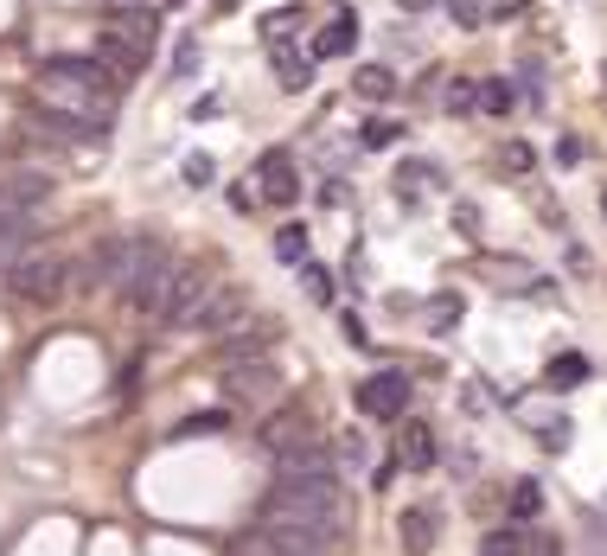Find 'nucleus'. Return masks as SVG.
<instances>
[{"label": "nucleus", "mask_w": 607, "mask_h": 556, "mask_svg": "<svg viewBox=\"0 0 607 556\" xmlns=\"http://www.w3.org/2000/svg\"><path fill=\"white\" fill-rule=\"evenodd\" d=\"M531 160H537V153L525 148V141H506V167H511V173H531Z\"/></svg>", "instance_id": "obj_26"}, {"label": "nucleus", "mask_w": 607, "mask_h": 556, "mask_svg": "<svg viewBox=\"0 0 607 556\" xmlns=\"http://www.w3.org/2000/svg\"><path fill=\"white\" fill-rule=\"evenodd\" d=\"M397 135H404V128L390 122V116H371V122L358 128V141H365V148H397Z\"/></svg>", "instance_id": "obj_17"}, {"label": "nucleus", "mask_w": 607, "mask_h": 556, "mask_svg": "<svg viewBox=\"0 0 607 556\" xmlns=\"http://www.w3.org/2000/svg\"><path fill=\"white\" fill-rule=\"evenodd\" d=\"M480 102L492 109V116H506V109H511V83H486V90H480Z\"/></svg>", "instance_id": "obj_24"}, {"label": "nucleus", "mask_w": 607, "mask_h": 556, "mask_svg": "<svg viewBox=\"0 0 607 556\" xmlns=\"http://www.w3.org/2000/svg\"><path fill=\"white\" fill-rule=\"evenodd\" d=\"M397 537H404V550H409V556H422V550L435 544V512L409 506L404 518H397Z\"/></svg>", "instance_id": "obj_13"}, {"label": "nucleus", "mask_w": 607, "mask_h": 556, "mask_svg": "<svg viewBox=\"0 0 607 556\" xmlns=\"http://www.w3.org/2000/svg\"><path fill=\"white\" fill-rule=\"evenodd\" d=\"M211 288H218V281L205 276L199 262H173V269H167V288H160V307H153V320H167V327H192V314L205 307Z\"/></svg>", "instance_id": "obj_1"}, {"label": "nucleus", "mask_w": 607, "mask_h": 556, "mask_svg": "<svg viewBox=\"0 0 607 556\" xmlns=\"http://www.w3.org/2000/svg\"><path fill=\"white\" fill-rule=\"evenodd\" d=\"M250 556H281V550H269V544H250Z\"/></svg>", "instance_id": "obj_32"}, {"label": "nucleus", "mask_w": 607, "mask_h": 556, "mask_svg": "<svg viewBox=\"0 0 607 556\" xmlns=\"http://www.w3.org/2000/svg\"><path fill=\"white\" fill-rule=\"evenodd\" d=\"M601 211H607V192H601Z\"/></svg>", "instance_id": "obj_33"}, {"label": "nucleus", "mask_w": 607, "mask_h": 556, "mask_svg": "<svg viewBox=\"0 0 607 556\" xmlns=\"http://www.w3.org/2000/svg\"><path fill=\"white\" fill-rule=\"evenodd\" d=\"M339 460H352V467H358V460H365V441H358V435H346V441H339Z\"/></svg>", "instance_id": "obj_29"}, {"label": "nucleus", "mask_w": 607, "mask_h": 556, "mask_svg": "<svg viewBox=\"0 0 607 556\" xmlns=\"http://www.w3.org/2000/svg\"><path fill=\"white\" fill-rule=\"evenodd\" d=\"M397 460H404L409 474L435 467V429L429 423H404V435H397Z\"/></svg>", "instance_id": "obj_11"}, {"label": "nucleus", "mask_w": 607, "mask_h": 556, "mask_svg": "<svg viewBox=\"0 0 607 556\" xmlns=\"http://www.w3.org/2000/svg\"><path fill=\"white\" fill-rule=\"evenodd\" d=\"M352 90L365 102H390V97H397V77L384 71V64H365V71H352Z\"/></svg>", "instance_id": "obj_14"}, {"label": "nucleus", "mask_w": 607, "mask_h": 556, "mask_svg": "<svg viewBox=\"0 0 607 556\" xmlns=\"http://www.w3.org/2000/svg\"><path fill=\"white\" fill-rule=\"evenodd\" d=\"M218 429H230L225 409H205V416H192V423H179V435H218Z\"/></svg>", "instance_id": "obj_22"}, {"label": "nucleus", "mask_w": 607, "mask_h": 556, "mask_svg": "<svg viewBox=\"0 0 607 556\" xmlns=\"http://www.w3.org/2000/svg\"><path fill=\"white\" fill-rule=\"evenodd\" d=\"M518 7H525V0H492V13H499V20H506V13H518Z\"/></svg>", "instance_id": "obj_30"}, {"label": "nucleus", "mask_w": 607, "mask_h": 556, "mask_svg": "<svg viewBox=\"0 0 607 556\" xmlns=\"http://www.w3.org/2000/svg\"><path fill=\"white\" fill-rule=\"evenodd\" d=\"M46 83H58V90H90V97H102L109 83H116V71L102 64V58H71V51H58V58H46Z\"/></svg>", "instance_id": "obj_4"}, {"label": "nucleus", "mask_w": 607, "mask_h": 556, "mask_svg": "<svg viewBox=\"0 0 607 556\" xmlns=\"http://www.w3.org/2000/svg\"><path fill=\"white\" fill-rule=\"evenodd\" d=\"M358 46V20L352 13H339L332 26H320V39H314V58H346Z\"/></svg>", "instance_id": "obj_12"}, {"label": "nucleus", "mask_w": 607, "mask_h": 556, "mask_svg": "<svg viewBox=\"0 0 607 556\" xmlns=\"http://www.w3.org/2000/svg\"><path fill=\"white\" fill-rule=\"evenodd\" d=\"M276 339H281L276 320H256V327L243 320V327H230L225 339H218V358H225V365H250V358H262Z\"/></svg>", "instance_id": "obj_7"}, {"label": "nucleus", "mask_w": 607, "mask_h": 556, "mask_svg": "<svg viewBox=\"0 0 607 556\" xmlns=\"http://www.w3.org/2000/svg\"><path fill=\"white\" fill-rule=\"evenodd\" d=\"M256 179H262V199H269V205H295V199H301V173H295V153H288V148L262 153Z\"/></svg>", "instance_id": "obj_8"}, {"label": "nucleus", "mask_w": 607, "mask_h": 556, "mask_svg": "<svg viewBox=\"0 0 607 556\" xmlns=\"http://www.w3.org/2000/svg\"><path fill=\"white\" fill-rule=\"evenodd\" d=\"M276 365H262V358H250V365H225V390L237 397V404H269L276 397Z\"/></svg>", "instance_id": "obj_9"}, {"label": "nucleus", "mask_w": 607, "mask_h": 556, "mask_svg": "<svg viewBox=\"0 0 607 556\" xmlns=\"http://www.w3.org/2000/svg\"><path fill=\"white\" fill-rule=\"evenodd\" d=\"M276 71H281V90H288V97H301L307 83H314V58H295V51H276Z\"/></svg>", "instance_id": "obj_15"}, {"label": "nucleus", "mask_w": 607, "mask_h": 556, "mask_svg": "<svg viewBox=\"0 0 607 556\" xmlns=\"http://www.w3.org/2000/svg\"><path fill=\"white\" fill-rule=\"evenodd\" d=\"M64 276H71V269H64L58 256H32V250L7 269L13 295H20V301H32V307H51V301H58V295H64Z\"/></svg>", "instance_id": "obj_2"}, {"label": "nucleus", "mask_w": 607, "mask_h": 556, "mask_svg": "<svg viewBox=\"0 0 607 556\" xmlns=\"http://www.w3.org/2000/svg\"><path fill=\"white\" fill-rule=\"evenodd\" d=\"M448 320H460V301H455V295H441V301H435V327H448Z\"/></svg>", "instance_id": "obj_27"}, {"label": "nucleus", "mask_w": 607, "mask_h": 556, "mask_svg": "<svg viewBox=\"0 0 607 556\" xmlns=\"http://www.w3.org/2000/svg\"><path fill=\"white\" fill-rule=\"evenodd\" d=\"M544 378H550V390H576V384L588 378V358L583 353H563V358H550V371H544Z\"/></svg>", "instance_id": "obj_16"}, {"label": "nucleus", "mask_w": 607, "mask_h": 556, "mask_svg": "<svg viewBox=\"0 0 607 556\" xmlns=\"http://www.w3.org/2000/svg\"><path fill=\"white\" fill-rule=\"evenodd\" d=\"M186 179H192V186H205V179H211V160H205V153H192V160H186Z\"/></svg>", "instance_id": "obj_28"}, {"label": "nucleus", "mask_w": 607, "mask_h": 556, "mask_svg": "<svg viewBox=\"0 0 607 556\" xmlns=\"http://www.w3.org/2000/svg\"><path fill=\"white\" fill-rule=\"evenodd\" d=\"M256 441H262V448H269L276 460H288L295 448H307V441H314V435H307V409H301V404L276 409V416L262 423V435H256Z\"/></svg>", "instance_id": "obj_6"}, {"label": "nucleus", "mask_w": 607, "mask_h": 556, "mask_svg": "<svg viewBox=\"0 0 607 556\" xmlns=\"http://www.w3.org/2000/svg\"><path fill=\"white\" fill-rule=\"evenodd\" d=\"M276 256H281V262H307V230L301 225H281L276 230Z\"/></svg>", "instance_id": "obj_18"}, {"label": "nucleus", "mask_w": 607, "mask_h": 556, "mask_svg": "<svg viewBox=\"0 0 607 556\" xmlns=\"http://www.w3.org/2000/svg\"><path fill=\"white\" fill-rule=\"evenodd\" d=\"M352 397H358V409H365V416L390 423V416H404V404H409V378H404V371H378V378L358 384Z\"/></svg>", "instance_id": "obj_5"}, {"label": "nucleus", "mask_w": 607, "mask_h": 556, "mask_svg": "<svg viewBox=\"0 0 607 556\" xmlns=\"http://www.w3.org/2000/svg\"><path fill=\"white\" fill-rule=\"evenodd\" d=\"M441 7H448V20H455V26H480L486 20L480 0H441Z\"/></svg>", "instance_id": "obj_23"}, {"label": "nucleus", "mask_w": 607, "mask_h": 556, "mask_svg": "<svg viewBox=\"0 0 607 556\" xmlns=\"http://www.w3.org/2000/svg\"><path fill=\"white\" fill-rule=\"evenodd\" d=\"M474 102H480V90H474L467 77H460V83H448V109H474Z\"/></svg>", "instance_id": "obj_25"}, {"label": "nucleus", "mask_w": 607, "mask_h": 556, "mask_svg": "<svg viewBox=\"0 0 607 556\" xmlns=\"http://www.w3.org/2000/svg\"><path fill=\"white\" fill-rule=\"evenodd\" d=\"M243 320H250V295H243L237 281H218V288L205 295V307L192 314V327L211 332V339H225V332H230V327H243Z\"/></svg>", "instance_id": "obj_3"}, {"label": "nucleus", "mask_w": 607, "mask_h": 556, "mask_svg": "<svg viewBox=\"0 0 607 556\" xmlns=\"http://www.w3.org/2000/svg\"><path fill=\"white\" fill-rule=\"evenodd\" d=\"M397 7H404V13H422V7H435V0H397Z\"/></svg>", "instance_id": "obj_31"}, {"label": "nucleus", "mask_w": 607, "mask_h": 556, "mask_svg": "<svg viewBox=\"0 0 607 556\" xmlns=\"http://www.w3.org/2000/svg\"><path fill=\"white\" fill-rule=\"evenodd\" d=\"M97 58H102V64H109V71H141V58H148V46H141V39H128V32H116V26H109V32H102V39H97Z\"/></svg>", "instance_id": "obj_10"}, {"label": "nucleus", "mask_w": 607, "mask_h": 556, "mask_svg": "<svg viewBox=\"0 0 607 556\" xmlns=\"http://www.w3.org/2000/svg\"><path fill=\"white\" fill-rule=\"evenodd\" d=\"M544 512V493H537V480H518L511 486V518H537Z\"/></svg>", "instance_id": "obj_19"}, {"label": "nucleus", "mask_w": 607, "mask_h": 556, "mask_svg": "<svg viewBox=\"0 0 607 556\" xmlns=\"http://www.w3.org/2000/svg\"><path fill=\"white\" fill-rule=\"evenodd\" d=\"M301 281H307V295H314V301H332V276L320 269V262H314V256L301 262Z\"/></svg>", "instance_id": "obj_20"}, {"label": "nucleus", "mask_w": 607, "mask_h": 556, "mask_svg": "<svg viewBox=\"0 0 607 556\" xmlns=\"http://www.w3.org/2000/svg\"><path fill=\"white\" fill-rule=\"evenodd\" d=\"M518 550H525L518 532H486V544H480V556H518Z\"/></svg>", "instance_id": "obj_21"}]
</instances>
